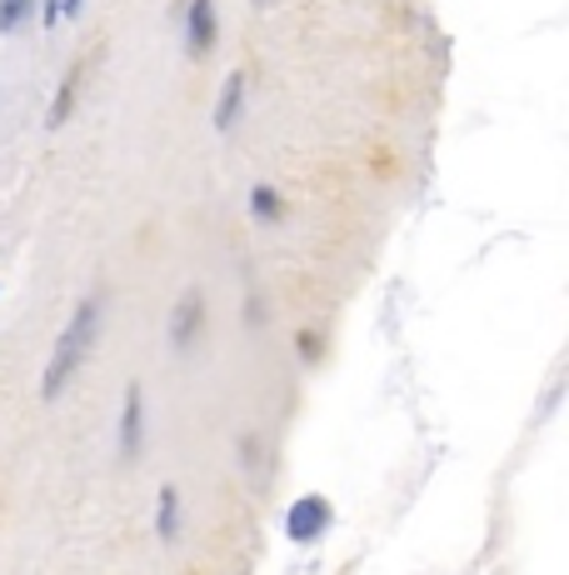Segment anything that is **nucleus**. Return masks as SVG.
Masks as SVG:
<instances>
[{"mask_svg": "<svg viewBox=\"0 0 569 575\" xmlns=\"http://www.w3.org/2000/svg\"><path fill=\"white\" fill-rule=\"evenodd\" d=\"M96 330H100V305L86 301L76 315H70V326L61 330V340H55V350H51V366H45V380H41L45 401H51V395H61L65 380L80 370V360H86L90 346H96Z\"/></svg>", "mask_w": 569, "mask_h": 575, "instance_id": "f257e3e1", "label": "nucleus"}, {"mask_svg": "<svg viewBox=\"0 0 569 575\" xmlns=\"http://www.w3.org/2000/svg\"><path fill=\"white\" fill-rule=\"evenodd\" d=\"M330 525V500L325 496H305L291 506V516H285V535H291L295 545H310L315 535Z\"/></svg>", "mask_w": 569, "mask_h": 575, "instance_id": "f03ea898", "label": "nucleus"}, {"mask_svg": "<svg viewBox=\"0 0 569 575\" xmlns=\"http://www.w3.org/2000/svg\"><path fill=\"white\" fill-rule=\"evenodd\" d=\"M216 41V6L195 0L190 6V55H205V45Z\"/></svg>", "mask_w": 569, "mask_h": 575, "instance_id": "7ed1b4c3", "label": "nucleus"}, {"mask_svg": "<svg viewBox=\"0 0 569 575\" xmlns=\"http://www.w3.org/2000/svg\"><path fill=\"white\" fill-rule=\"evenodd\" d=\"M195 326H200V291H185L180 311H175L171 340H175V346H190V340H195Z\"/></svg>", "mask_w": 569, "mask_h": 575, "instance_id": "20e7f679", "label": "nucleus"}, {"mask_svg": "<svg viewBox=\"0 0 569 575\" xmlns=\"http://www.w3.org/2000/svg\"><path fill=\"white\" fill-rule=\"evenodd\" d=\"M120 451H125V456H135V451H140V386H130V391H125V421H120Z\"/></svg>", "mask_w": 569, "mask_h": 575, "instance_id": "39448f33", "label": "nucleus"}, {"mask_svg": "<svg viewBox=\"0 0 569 575\" xmlns=\"http://www.w3.org/2000/svg\"><path fill=\"white\" fill-rule=\"evenodd\" d=\"M240 96H245V76H230L226 80V90H220V110H216V126L220 131H230V126H236V116H240Z\"/></svg>", "mask_w": 569, "mask_h": 575, "instance_id": "423d86ee", "label": "nucleus"}, {"mask_svg": "<svg viewBox=\"0 0 569 575\" xmlns=\"http://www.w3.org/2000/svg\"><path fill=\"white\" fill-rule=\"evenodd\" d=\"M76 86H80V66L65 76V86H61V100H55V110H51V126H61L65 116H70V100H76Z\"/></svg>", "mask_w": 569, "mask_h": 575, "instance_id": "0eeeda50", "label": "nucleus"}, {"mask_svg": "<svg viewBox=\"0 0 569 575\" xmlns=\"http://www.w3.org/2000/svg\"><path fill=\"white\" fill-rule=\"evenodd\" d=\"M25 6L31 0H0V31H15L25 21Z\"/></svg>", "mask_w": 569, "mask_h": 575, "instance_id": "6e6552de", "label": "nucleus"}, {"mask_svg": "<svg viewBox=\"0 0 569 575\" xmlns=\"http://www.w3.org/2000/svg\"><path fill=\"white\" fill-rule=\"evenodd\" d=\"M161 535H165V541L175 535V490L171 486L161 490Z\"/></svg>", "mask_w": 569, "mask_h": 575, "instance_id": "1a4fd4ad", "label": "nucleus"}, {"mask_svg": "<svg viewBox=\"0 0 569 575\" xmlns=\"http://www.w3.org/2000/svg\"><path fill=\"white\" fill-rule=\"evenodd\" d=\"M255 210H260V216H275V196H270V191H260V196H255Z\"/></svg>", "mask_w": 569, "mask_h": 575, "instance_id": "9d476101", "label": "nucleus"}, {"mask_svg": "<svg viewBox=\"0 0 569 575\" xmlns=\"http://www.w3.org/2000/svg\"><path fill=\"white\" fill-rule=\"evenodd\" d=\"M80 11V0H61V15H76Z\"/></svg>", "mask_w": 569, "mask_h": 575, "instance_id": "9b49d317", "label": "nucleus"}]
</instances>
